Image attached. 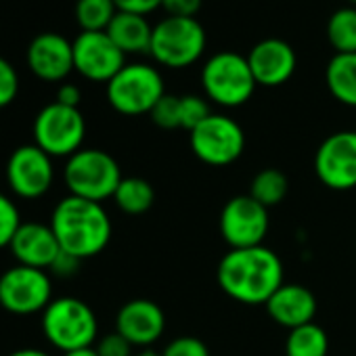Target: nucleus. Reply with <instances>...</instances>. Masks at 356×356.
I'll list each match as a JSON object with an SVG mask.
<instances>
[{
  "mask_svg": "<svg viewBox=\"0 0 356 356\" xmlns=\"http://www.w3.org/2000/svg\"><path fill=\"white\" fill-rule=\"evenodd\" d=\"M220 289L239 304H266L270 296L285 283L283 262L266 245L231 250L216 268Z\"/></svg>",
  "mask_w": 356,
  "mask_h": 356,
  "instance_id": "nucleus-1",
  "label": "nucleus"
},
{
  "mask_svg": "<svg viewBox=\"0 0 356 356\" xmlns=\"http://www.w3.org/2000/svg\"><path fill=\"white\" fill-rule=\"evenodd\" d=\"M51 229L61 245V252L86 260L99 256L111 241V218L103 204L76 195L63 197L53 214Z\"/></svg>",
  "mask_w": 356,
  "mask_h": 356,
  "instance_id": "nucleus-2",
  "label": "nucleus"
},
{
  "mask_svg": "<svg viewBox=\"0 0 356 356\" xmlns=\"http://www.w3.org/2000/svg\"><path fill=\"white\" fill-rule=\"evenodd\" d=\"M208 47L206 28L197 17H163L153 26L149 55L168 70H185L195 65Z\"/></svg>",
  "mask_w": 356,
  "mask_h": 356,
  "instance_id": "nucleus-3",
  "label": "nucleus"
},
{
  "mask_svg": "<svg viewBox=\"0 0 356 356\" xmlns=\"http://www.w3.org/2000/svg\"><path fill=\"white\" fill-rule=\"evenodd\" d=\"M122 170L115 157L103 149H80L67 157L63 168V183L70 195L103 204L113 200L122 183Z\"/></svg>",
  "mask_w": 356,
  "mask_h": 356,
  "instance_id": "nucleus-4",
  "label": "nucleus"
},
{
  "mask_svg": "<svg viewBox=\"0 0 356 356\" xmlns=\"http://www.w3.org/2000/svg\"><path fill=\"white\" fill-rule=\"evenodd\" d=\"M42 331L59 352L90 348L99 337L95 310L78 298L65 296L53 300L42 312Z\"/></svg>",
  "mask_w": 356,
  "mask_h": 356,
  "instance_id": "nucleus-5",
  "label": "nucleus"
},
{
  "mask_svg": "<svg viewBox=\"0 0 356 356\" xmlns=\"http://www.w3.org/2000/svg\"><path fill=\"white\" fill-rule=\"evenodd\" d=\"M256 86L248 57L239 53H216L206 59L202 67V88L206 99L220 107L235 109L245 105L254 97Z\"/></svg>",
  "mask_w": 356,
  "mask_h": 356,
  "instance_id": "nucleus-6",
  "label": "nucleus"
},
{
  "mask_svg": "<svg viewBox=\"0 0 356 356\" xmlns=\"http://www.w3.org/2000/svg\"><path fill=\"white\" fill-rule=\"evenodd\" d=\"M165 95V84L155 65L126 63L107 82V101L122 115H145Z\"/></svg>",
  "mask_w": 356,
  "mask_h": 356,
  "instance_id": "nucleus-7",
  "label": "nucleus"
},
{
  "mask_svg": "<svg viewBox=\"0 0 356 356\" xmlns=\"http://www.w3.org/2000/svg\"><path fill=\"white\" fill-rule=\"evenodd\" d=\"M86 120L78 107L49 103L34 120V145L51 157H72L82 149Z\"/></svg>",
  "mask_w": 356,
  "mask_h": 356,
  "instance_id": "nucleus-8",
  "label": "nucleus"
},
{
  "mask_svg": "<svg viewBox=\"0 0 356 356\" xmlns=\"http://www.w3.org/2000/svg\"><path fill=\"white\" fill-rule=\"evenodd\" d=\"M193 155L208 165H231L243 155L245 132L227 113H210L189 132Z\"/></svg>",
  "mask_w": 356,
  "mask_h": 356,
  "instance_id": "nucleus-9",
  "label": "nucleus"
},
{
  "mask_svg": "<svg viewBox=\"0 0 356 356\" xmlns=\"http://www.w3.org/2000/svg\"><path fill=\"white\" fill-rule=\"evenodd\" d=\"M53 302V283L47 270L15 264L0 275V306L13 314H36Z\"/></svg>",
  "mask_w": 356,
  "mask_h": 356,
  "instance_id": "nucleus-10",
  "label": "nucleus"
},
{
  "mask_svg": "<svg viewBox=\"0 0 356 356\" xmlns=\"http://www.w3.org/2000/svg\"><path fill=\"white\" fill-rule=\"evenodd\" d=\"M218 229L231 250L264 245L270 229L268 208L258 204L252 195H237L225 204Z\"/></svg>",
  "mask_w": 356,
  "mask_h": 356,
  "instance_id": "nucleus-11",
  "label": "nucleus"
},
{
  "mask_svg": "<svg viewBox=\"0 0 356 356\" xmlns=\"http://www.w3.org/2000/svg\"><path fill=\"white\" fill-rule=\"evenodd\" d=\"M314 174L331 191L356 187V130L329 134L314 153Z\"/></svg>",
  "mask_w": 356,
  "mask_h": 356,
  "instance_id": "nucleus-12",
  "label": "nucleus"
},
{
  "mask_svg": "<svg viewBox=\"0 0 356 356\" xmlns=\"http://www.w3.org/2000/svg\"><path fill=\"white\" fill-rule=\"evenodd\" d=\"M55 181L53 157L38 145L17 147L7 161V183L22 200H38L49 193Z\"/></svg>",
  "mask_w": 356,
  "mask_h": 356,
  "instance_id": "nucleus-13",
  "label": "nucleus"
},
{
  "mask_svg": "<svg viewBox=\"0 0 356 356\" xmlns=\"http://www.w3.org/2000/svg\"><path fill=\"white\" fill-rule=\"evenodd\" d=\"M74 44V70L90 82H109L124 65L126 55L107 32H80Z\"/></svg>",
  "mask_w": 356,
  "mask_h": 356,
  "instance_id": "nucleus-14",
  "label": "nucleus"
},
{
  "mask_svg": "<svg viewBox=\"0 0 356 356\" xmlns=\"http://www.w3.org/2000/svg\"><path fill=\"white\" fill-rule=\"evenodd\" d=\"M248 63L258 86L277 88L291 80L298 67L293 47L283 38H264L248 53Z\"/></svg>",
  "mask_w": 356,
  "mask_h": 356,
  "instance_id": "nucleus-15",
  "label": "nucleus"
},
{
  "mask_svg": "<svg viewBox=\"0 0 356 356\" xmlns=\"http://www.w3.org/2000/svg\"><path fill=\"white\" fill-rule=\"evenodd\" d=\"M165 329V314L153 300L136 298L126 302L115 314V331L134 348L155 343Z\"/></svg>",
  "mask_w": 356,
  "mask_h": 356,
  "instance_id": "nucleus-16",
  "label": "nucleus"
},
{
  "mask_svg": "<svg viewBox=\"0 0 356 356\" xmlns=\"http://www.w3.org/2000/svg\"><path fill=\"white\" fill-rule=\"evenodd\" d=\"M28 65L44 82H61L74 72V44L53 32L36 36L28 47Z\"/></svg>",
  "mask_w": 356,
  "mask_h": 356,
  "instance_id": "nucleus-17",
  "label": "nucleus"
},
{
  "mask_svg": "<svg viewBox=\"0 0 356 356\" xmlns=\"http://www.w3.org/2000/svg\"><path fill=\"white\" fill-rule=\"evenodd\" d=\"M17 264L51 270L55 260L61 254V245L51 229L42 222H24L9 245Z\"/></svg>",
  "mask_w": 356,
  "mask_h": 356,
  "instance_id": "nucleus-18",
  "label": "nucleus"
},
{
  "mask_svg": "<svg viewBox=\"0 0 356 356\" xmlns=\"http://www.w3.org/2000/svg\"><path fill=\"white\" fill-rule=\"evenodd\" d=\"M264 306L268 316L289 331L314 323L318 308L314 293L300 283H283Z\"/></svg>",
  "mask_w": 356,
  "mask_h": 356,
  "instance_id": "nucleus-19",
  "label": "nucleus"
},
{
  "mask_svg": "<svg viewBox=\"0 0 356 356\" xmlns=\"http://www.w3.org/2000/svg\"><path fill=\"white\" fill-rule=\"evenodd\" d=\"M105 32L124 55L149 53L153 26L143 15L118 11V15L113 17V22L109 24V28Z\"/></svg>",
  "mask_w": 356,
  "mask_h": 356,
  "instance_id": "nucleus-20",
  "label": "nucleus"
},
{
  "mask_svg": "<svg viewBox=\"0 0 356 356\" xmlns=\"http://www.w3.org/2000/svg\"><path fill=\"white\" fill-rule=\"evenodd\" d=\"M325 84L337 103L356 107V53H335L325 67Z\"/></svg>",
  "mask_w": 356,
  "mask_h": 356,
  "instance_id": "nucleus-21",
  "label": "nucleus"
},
{
  "mask_svg": "<svg viewBox=\"0 0 356 356\" xmlns=\"http://www.w3.org/2000/svg\"><path fill=\"white\" fill-rule=\"evenodd\" d=\"M115 206L130 216H140L149 212L155 204V189L149 181L140 176H128L122 178L120 187L113 193Z\"/></svg>",
  "mask_w": 356,
  "mask_h": 356,
  "instance_id": "nucleus-22",
  "label": "nucleus"
},
{
  "mask_svg": "<svg viewBox=\"0 0 356 356\" xmlns=\"http://www.w3.org/2000/svg\"><path fill=\"white\" fill-rule=\"evenodd\" d=\"M289 193V178L277 170V168H264L260 170L250 183V193L258 204L264 208H275L279 206Z\"/></svg>",
  "mask_w": 356,
  "mask_h": 356,
  "instance_id": "nucleus-23",
  "label": "nucleus"
},
{
  "mask_svg": "<svg viewBox=\"0 0 356 356\" xmlns=\"http://www.w3.org/2000/svg\"><path fill=\"white\" fill-rule=\"evenodd\" d=\"M329 354V337L327 331L308 323L289 331L285 339V356H327Z\"/></svg>",
  "mask_w": 356,
  "mask_h": 356,
  "instance_id": "nucleus-24",
  "label": "nucleus"
},
{
  "mask_svg": "<svg viewBox=\"0 0 356 356\" xmlns=\"http://www.w3.org/2000/svg\"><path fill=\"white\" fill-rule=\"evenodd\" d=\"M325 32L335 53H356V7L335 9L327 19Z\"/></svg>",
  "mask_w": 356,
  "mask_h": 356,
  "instance_id": "nucleus-25",
  "label": "nucleus"
},
{
  "mask_svg": "<svg viewBox=\"0 0 356 356\" xmlns=\"http://www.w3.org/2000/svg\"><path fill=\"white\" fill-rule=\"evenodd\" d=\"M115 15L118 7L113 0H78L76 3V22L82 32H105Z\"/></svg>",
  "mask_w": 356,
  "mask_h": 356,
  "instance_id": "nucleus-26",
  "label": "nucleus"
},
{
  "mask_svg": "<svg viewBox=\"0 0 356 356\" xmlns=\"http://www.w3.org/2000/svg\"><path fill=\"white\" fill-rule=\"evenodd\" d=\"M149 118L157 128L163 130H176L181 128V97L176 95H163L157 105L151 109Z\"/></svg>",
  "mask_w": 356,
  "mask_h": 356,
  "instance_id": "nucleus-27",
  "label": "nucleus"
},
{
  "mask_svg": "<svg viewBox=\"0 0 356 356\" xmlns=\"http://www.w3.org/2000/svg\"><path fill=\"white\" fill-rule=\"evenodd\" d=\"M22 225L24 222L13 200L7 197L5 193H0V250L11 245Z\"/></svg>",
  "mask_w": 356,
  "mask_h": 356,
  "instance_id": "nucleus-28",
  "label": "nucleus"
},
{
  "mask_svg": "<svg viewBox=\"0 0 356 356\" xmlns=\"http://www.w3.org/2000/svg\"><path fill=\"white\" fill-rule=\"evenodd\" d=\"M210 105L208 99L200 95H183L181 97V128L183 130H193L197 128L208 115H210Z\"/></svg>",
  "mask_w": 356,
  "mask_h": 356,
  "instance_id": "nucleus-29",
  "label": "nucleus"
},
{
  "mask_svg": "<svg viewBox=\"0 0 356 356\" xmlns=\"http://www.w3.org/2000/svg\"><path fill=\"white\" fill-rule=\"evenodd\" d=\"M161 356H210L208 346L193 335L174 337L161 352Z\"/></svg>",
  "mask_w": 356,
  "mask_h": 356,
  "instance_id": "nucleus-30",
  "label": "nucleus"
},
{
  "mask_svg": "<svg viewBox=\"0 0 356 356\" xmlns=\"http://www.w3.org/2000/svg\"><path fill=\"white\" fill-rule=\"evenodd\" d=\"M19 92V78L15 67L5 59L0 57V109L9 107Z\"/></svg>",
  "mask_w": 356,
  "mask_h": 356,
  "instance_id": "nucleus-31",
  "label": "nucleus"
},
{
  "mask_svg": "<svg viewBox=\"0 0 356 356\" xmlns=\"http://www.w3.org/2000/svg\"><path fill=\"white\" fill-rule=\"evenodd\" d=\"M95 350L99 356H134L132 354L134 346L126 337H122L118 331H111L99 337L95 343Z\"/></svg>",
  "mask_w": 356,
  "mask_h": 356,
  "instance_id": "nucleus-32",
  "label": "nucleus"
},
{
  "mask_svg": "<svg viewBox=\"0 0 356 356\" xmlns=\"http://www.w3.org/2000/svg\"><path fill=\"white\" fill-rule=\"evenodd\" d=\"M204 0H161V9L168 17H197Z\"/></svg>",
  "mask_w": 356,
  "mask_h": 356,
  "instance_id": "nucleus-33",
  "label": "nucleus"
},
{
  "mask_svg": "<svg viewBox=\"0 0 356 356\" xmlns=\"http://www.w3.org/2000/svg\"><path fill=\"white\" fill-rule=\"evenodd\" d=\"M113 3H115L118 11L143 15V17L161 9V0H113Z\"/></svg>",
  "mask_w": 356,
  "mask_h": 356,
  "instance_id": "nucleus-34",
  "label": "nucleus"
},
{
  "mask_svg": "<svg viewBox=\"0 0 356 356\" xmlns=\"http://www.w3.org/2000/svg\"><path fill=\"white\" fill-rule=\"evenodd\" d=\"M55 101H57V103H61V105H65V107H80L82 92H80V88H78L76 84L65 82V84H61V86H59V90H57V99H55Z\"/></svg>",
  "mask_w": 356,
  "mask_h": 356,
  "instance_id": "nucleus-35",
  "label": "nucleus"
},
{
  "mask_svg": "<svg viewBox=\"0 0 356 356\" xmlns=\"http://www.w3.org/2000/svg\"><path fill=\"white\" fill-rule=\"evenodd\" d=\"M80 262H82V260H78V258H74V256L61 252L59 258L55 260V264L51 266V270H53L55 275H59V277H70V275H74V273L78 270Z\"/></svg>",
  "mask_w": 356,
  "mask_h": 356,
  "instance_id": "nucleus-36",
  "label": "nucleus"
},
{
  "mask_svg": "<svg viewBox=\"0 0 356 356\" xmlns=\"http://www.w3.org/2000/svg\"><path fill=\"white\" fill-rule=\"evenodd\" d=\"M9 356H51V354H47L44 350H38V348H24V350L11 352Z\"/></svg>",
  "mask_w": 356,
  "mask_h": 356,
  "instance_id": "nucleus-37",
  "label": "nucleus"
},
{
  "mask_svg": "<svg viewBox=\"0 0 356 356\" xmlns=\"http://www.w3.org/2000/svg\"><path fill=\"white\" fill-rule=\"evenodd\" d=\"M61 356H99V354H97V350H95V346H90V348H80V350H72V352H63Z\"/></svg>",
  "mask_w": 356,
  "mask_h": 356,
  "instance_id": "nucleus-38",
  "label": "nucleus"
},
{
  "mask_svg": "<svg viewBox=\"0 0 356 356\" xmlns=\"http://www.w3.org/2000/svg\"><path fill=\"white\" fill-rule=\"evenodd\" d=\"M134 356H161V354H157V352H151V350H143V352H138V354H134Z\"/></svg>",
  "mask_w": 356,
  "mask_h": 356,
  "instance_id": "nucleus-39",
  "label": "nucleus"
},
{
  "mask_svg": "<svg viewBox=\"0 0 356 356\" xmlns=\"http://www.w3.org/2000/svg\"><path fill=\"white\" fill-rule=\"evenodd\" d=\"M346 3H348L350 7H356V0H346Z\"/></svg>",
  "mask_w": 356,
  "mask_h": 356,
  "instance_id": "nucleus-40",
  "label": "nucleus"
}]
</instances>
